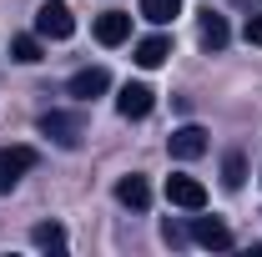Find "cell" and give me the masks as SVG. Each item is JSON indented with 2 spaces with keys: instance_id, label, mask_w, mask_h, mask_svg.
Wrapping results in <instances>:
<instances>
[{
  "instance_id": "1",
  "label": "cell",
  "mask_w": 262,
  "mask_h": 257,
  "mask_svg": "<svg viewBox=\"0 0 262 257\" xmlns=\"http://www.w3.org/2000/svg\"><path fill=\"white\" fill-rule=\"evenodd\" d=\"M40 131H46L56 146L76 152L81 136H86V116H81V111H46V116H40Z\"/></svg>"
},
{
  "instance_id": "2",
  "label": "cell",
  "mask_w": 262,
  "mask_h": 257,
  "mask_svg": "<svg viewBox=\"0 0 262 257\" xmlns=\"http://www.w3.org/2000/svg\"><path fill=\"white\" fill-rule=\"evenodd\" d=\"M71 31H76V20H71V5L66 0H46L35 10V35L40 40H66Z\"/></svg>"
},
{
  "instance_id": "3",
  "label": "cell",
  "mask_w": 262,
  "mask_h": 257,
  "mask_svg": "<svg viewBox=\"0 0 262 257\" xmlns=\"http://www.w3.org/2000/svg\"><path fill=\"white\" fill-rule=\"evenodd\" d=\"M151 106H157V91H151L146 81H126V86H121V96H116V111H121L126 121L151 116Z\"/></svg>"
},
{
  "instance_id": "4",
  "label": "cell",
  "mask_w": 262,
  "mask_h": 257,
  "mask_svg": "<svg viewBox=\"0 0 262 257\" xmlns=\"http://www.w3.org/2000/svg\"><path fill=\"white\" fill-rule=\"evenodd\" d=\"M207 146H212V141H207V131H202V126H177L171 136H166V152H171L177 161H196V157H207Z\"/></svg>"
},
{
  "instance_id": "5",
  "label": "cell",
  "mask_w": 262,
  "mask_h": 257,
  "mask_svg": "<svg viewBox=\"0 0 262 257\" xmlns=\"http://www.w3.org/2000/svg\"><path fill=\"white\" fill-rule=\"evenodd\" d=\"M31 166H35V152H31V146H0V192H10Z\"/></svg>"
},
{
  "instance_id": "6",
  "label": "cell",
  "mask_w": 262,
  "mask_h": 257,
  "mask_svg": "<svg viewBox=\"0 0 262 257\" xmlns=\"http://www.w3.org/2000/svg\"><path fill=\"white\" fill-rule=\"evenodd\" d=\"M166 202L171 207H187V212H202L207 207V187L196 177H166Z\"/></svg>"
},
{
  "instance_id": "7",
  "label": "cell",
  "mask_w": 262,
  "mask_h": 257,
  "mask_svg": "<svg viewBox=\"0 0 262 257\" xmlns=\"http://www.w3.org/2000/svg\"><path fill=\"white\" fill-rule=\"evenodd\" d=\"M106 86H111V71H106V66H86V71H76V76H71V86H66V91H71L76 101H96Z\"/></svg>"
},
{
  "instance_id": "8",
  "label": "cell",
  "mask_w": 262,
  "mask_h": 257,
  "mask_svg": "<svg viewBox=\"0 0 262 257\" xmlns=\"http://www.w3.org/2000/svg\"><path fill=\"white\" fill-rule=\"evenodd\" d=\"M192 242L227 252V247H232V227H227V222H217V217H196V222H192Z\"/></svg>"
},
{
  "instance_id": "9",
  "label": "cell",
  "mask_w": 262,
  "mask_h": 257,
  "mask_svg": "<svg viewBox=\"0 0 262 257\" xmlns=\"http://www.w3.org/2000/svg\"><path fill=\"white\" fill-rule=\"evenodd\" d=\"M116 202L131 207V212H146V207H151V187H146V177H136V172L121 177V182H116Z\"/></svg>"
},
{
  "instance_id": "10",
  "label": "cell",
  "mask_w": 262,
  "mask_h": 257,
  "mask_svg": "<svg viewBox=\"0 0 262 257\" xmlns=\"http://www.w3.org/2000/svg\"><path fill=\"white\" fill-rule=\"evenodd\" d=\"M126 35H131V15L126 10H106V15L96 20V40L101 46H121Z\"/></svg>"
},
{
  "instance_id": "11",
  "label": "cell",
  "mask_w": 262,
  "mask_h": 257,
  "mask_svg": "<svg viewBox=\"0 0 262 257\" xmlns=\"http://www.w3.org/2000/svg\"><path fill=\"white\" fill-rule=\"evenodd\" d=\"M166 56H171V40H166V35H146V40H136V56H131V61L151 71V66H162Z\"/></svg>"
},
{
  "instance_id": "12",
  "label": "cell",
  "mask_w": 262,
  "mask_h": 257,
  "mask_svg": "<svg viewBox=\"0 0 262 257\" xmlns=\"http://www.w3.org/2000/svg\"><path fill=\"white\" fill-rule=\"evenodd\" d=\"M227 40H232L227 20H222V15H212V10H202V46H207V51H222Z\"/></svg>"
},
{
  "instance_id": "13",
  "label": "cell",
  "mask_w": 262,
  "mask_h": 257,
  "mask_svg": "<svg viewBox=\"0 0 262 257\" xmlns=\"http://www.w3.org/2000/svg\"><path fill=\"white\" fill-rule=\"evenodd\" d=\"M31 242H35V247H46V252H66V227L35 222V227H31Z\"/></svg>"
},
{
  "instance_id": "14",
  "label": "cell",
  "mask_w": 262,
  "mask_h": 257,
  "mask_svg": "<svg viewBox=\"0 0 262 257\" xmlns=\"http://www.w3.org/2000/svg\"><path fill=\"white\" fill-rule=\"evenodd\" d=\"M242 182H247V157H242V152H227V157H222V187L237 192Z\"/></svg>"
},
{
  "instance_id": "15",
  "label": "cell",
  "mask_w": 262,
  "mask_h": 257,
  "mask_svg": "<svg viewBox=\"0 0 262 257\" xmlns=\"http://www.w3.org/2000/svg\"><path fill=\"white\" fill-rule=\"evenodd\" d=\"M10 61L35 66L40 61V35H10Z\"/></svg>"
},
{
  "instance_id": "16",
  "label": "cell",
  "mask_w": 262,
  "mask_h": 257,
  "mask_svg": "<svg viewBox=\"0 0 262 257\" xmlns=\"http://www.w3.org/2000/svg\"><path fill=\"white\" fill-rule=\"evenodd\" d=\"M177 10H182V0H141V15H146L151 26H166Z\"/></svg>"
},
{
  "instance_id": "17",
  "label": "cell",
  "mask_w": 262,
  "mask_h": 257,
  "mask_svg": "<svg viewBox=\"0 0 262 257\" xmlns=\"http://www.w3.org/2000/svg\"><path fill=\"white\" fill-rule=\"evenodd\" d=\"M162 242H166V247H187V242H192V232H187L182 222H162Z\"/></svg>"
},
{
  "instance_id": "18",
  "label": "cell",
  "mask_w": 262,
  "mask_h": 257,
  "mask_svg": "<svg viewBox=\"0 0 262 257\" xmlns=\"http://www.w3.org/2000/svg\"><path fill=\"white\" fill-rule=\"evenodd\" d=\"M242 35H247V46H262V10L247 15V31H242Z\"/></svg>"
},
{
  "instance_id": "19",
  "label": "cell",
  "mask_w": 262,
  "mask_h": 257,
  "mask_svg": "<svg viewBox=\"0 0 262 257\" xmlns=\"http://www.w3.org/2000/svg\"><path fill=\"white\" fill-rule=\"evenodd\" d=\"M232 5H257V0H232Z\"/></svg>"
}]
</instances>
